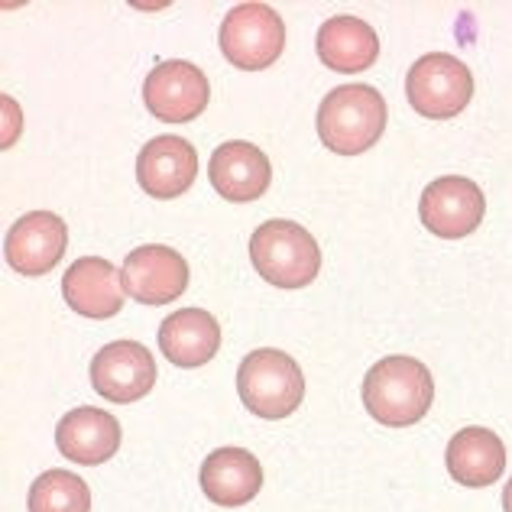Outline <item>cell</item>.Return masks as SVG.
Masks as SVG:
<instances>
[{
  "label": "cell",
  "instance_id": "cell-13",
  "mask_svg": "<svg viewBox=\"0 0 512 512\" xmlns=\"http://www.w3.org/2000/svg\"><path fill=\"white\" fill-rule=\"evenodd\" d=\"M62 295L85 318H114L124 308V279L104 256H82L62 276Z\"/></svg>",
  "mask_w": 512,
  "mask_h": 512
},
{
  "label": "cell",
  "instance_id": "cell-19",
  "mask_svg": "<svg viewBox=\"0 0 512 512\" xmlns=\"http://www.w3.org/2000/svg\"><path fill=\"white\" fill-rule=\"evenodd\" d=\"M318 59L331 72L357 75L380 59V36L360 17H331L318 30Z\"/></svg>",
  "mask_w": 512,
  "mask_h": 512
},
{
  "label": "cell",
  "instance_id": "cell-21",
  "mask_svg": "<svg viewBox=\"0 0 512 512\" xmlns=\"http://www.w3.org/2000/svg\"><path fill=\"white\" fill-rule=\"evenodd\" d=\"M503 509H506V512H512V477H509L506 490H503Z\"/></svg>",
  "mask_w": 512,
  "mask_h": 512
},
{
  "label": "cell",
  "instance_id": "cell-5",
  "mask_svg": "<svg viewBox=\"0 0 512 512\" xmlns=\"http://www.w3.org/2000/svg\"><path fill=\"white\" fill-rule=\"evenodd\" d=\"M406 98L428 120H451L474 98V75L451 52H428L409 69Z\"/></svg>",
  "mask_w": 512,
  "mask_h": 512
},
{
  "label": "cell",
  "instance_id": "cell-18",
  "mask_svg": "<svg viewBox=\"0 0 512 512\" xmlns=\"http://www.w3.org/2000/svg\"><path fill=\"white\" fill-rule=\"evenodd\" d=\"M444 461H448V474L461 487H490L506 470V444L496 431L470 425L448 441Z\"/></svg>",
  "mask_w": 512,
  "mask_h": 512
},
{
  "label": "cell",
  "instance_id": "cell-12",
  "mask_svg": "<svg viewBox=\"0 0 512 512\" xmlns=\"http://www.w3.org/2000/svg\"><path fill=\"white\" fill-rule=\"evenodd\" d=\"M195 175H198L195 146L175 137V133L153 137L137 156V182L146 195L159 201L185 195L195 185Z\"/></svg>",
  "mask_w": 512,
  "mask_h": 512
},
{
  "label": "cell",
  "instance_id": "cell-2",
  "mask_svg": "<svg viewBox=\"0 0 512 512\" xmlns=\"http://www.w3.org/2000/svg\"><path fill=\"white\" fill-rule=\"evenodd\" d=\"M383 130L386 101L370 85H341L318 107V137L331 153H367L383 137Z\"/></svg>",
  "mask_w": 512,
  "mask_h": 512
},
{
  "label": "cell",
  "instance_id": "cell-6",
  "mask_svg": "<svg viewBox=\"0 0 512 512\" xmlns=\"http://www.w3.org/2000/svg\"><path fill=\"white\" fill-rule=\"evenodd\" d=\"M286 49V23L269 4H237L221 23L224 59L244 72L269 69Z\"/></svg>",
  "mask_w": 512,
  "mask_h": 512
},
{
  "label": "cell",
  "instance_id": "cell-3",
  "mask_svg": "<svg viewBox=\"0 0 512 512\" xmlns=\"http://www.w3.org/2000/svg\"><path fill=\"white\" fill-rule=\"evenodd\" d=\"M253 269L279 289H305L321 269V250L302 224L273 218L250 237Z\"/></svg>",
  "mask_w": 512,
  "mask_h": 512
},
{
  "label": "cell",
  "instance_id": "cell-1",
  "mask_svg": "<svg viewBox=\"0 0 512 512\" xmlns=\"http://www.w3.org/2000/svg\"><path fill=\"white\" fill-rule=\"evenodd\" d=\"M363 409L386 428H406L422 422L435 402L431 370L415 357H383L363 376Z\"/></svg>",
  "mask_w": 512,
  "mask_h": 512
},
{
  "label": "cell",
  "instance_id": "cell-15",
  "mask_svg": "<svg viewBox=\"0 0 512 512\" xmlns=\"http://www.w3.org/2000/svg\"><path fill=\"white\" fill-rule=\"evenodd\" d=\"M201 493L214 506H247L263 487V467L247 448H218L201 461Z\"/></svg>",
  "mask_w": 512,
  "mask_h": 512
},
{
  "label": "cell",
  "instance_id": "cell-14",
  "mask_svg": "<svg viewBox=\"0 0 512 512\" xmlns=\"http://www.w3.org/2000/svg\"><path fill=\"white\" fill-rule=\"evenodd\" d=\"M208 179L214 192L227 201H256L266 195L269 182H273V166H269L260 146L247 140H231L211 153Z\"/></svg>",
  "mask_w": 512,
  "mask_h": 512
},
{
  "label": "cell",
  "instance_id": "cell-10",
  "mask_svg": "<svg viewBox=\"0 0 512 512\" xmlns=\"http://www.w3.org/2000/svg\"><path fill=\"white\" fill-rule=\"evenodd\" d=\"M124 292L140 305H169L188 289V263L163 244L137 247L120 269Z\"/></svg>",
  "mask_w": 512,
  "mask_h": 512
},
{
  "label": "cell",
  "instance_id": "cell-16",
  "mask_svg": "<svg viewBox=\"0 0 512 512\" xmlns=\"http://www.w3.org/2000/svg\"><path fill=\"white\" fill-rule=\"evenodd\" d=\"M56 444L69 461L98 467L120 451V422L104 409L78 406L69 415H62L56 428Z\"/></svg>",
  "mask_w": 512,
  "mask_h": 512
},
{
  "label": "cell",
  "instance_id": "cell-9",
  "mask_svg": "<svg viewBox=\"0 0 512 512\" xmlns=\"http://www.w3.org/2000/svg\"><path fill=\"white\" fill-rule=\"evenodd\" d=\"M91 386L117 406L143 399L156 386V360L140 341H114L91 360Z\"/></svg>",
  "mask_w": 512,
  "mask_h": 512
},
{
  "label": "cell",
  "instance_id": "cell-8",
  "mask_svg": "<svg viewBox=\"0 0 512 512\" xmlns=\"http://www.w3.org/2000/svg\"><path fill=\"white\" fill-rule=\"evenodd\" d=\"M483 214H487V198H483L480 185L464 175H441L425 188L419 201L422 224L444 240L474 234L483 224Z\"/></svg>",
  "mask_w": 512,
  "mask_h": 512
},
{
  "label": "cell",
  "instance_id": "cell-20",
  "mask_svg": "<svg viewBox=\"0 0 512 512\" xmlns=\"http://www.w3.org/2000/svg\"><path fill=\"white\" fill-rule=\"evenodd\" d=\"M30 512H91V490L72 470H46L39 474L26 496Z\"/></svg>",
  "mask_w": 512,
  "mask_h": 512
},
{
  "label": "cell",
  "instance_id": "cell-17",
  "mask_svg": "<svg viewBox=\"0 0 512 512\" xmlns=\"http://www.w3.org/2000/svg\"><path fill=\"white\" fill-rule=\"evenodd\" d=\"M221 325L205 308H179L159 325V350L175 367L195 370L218 354Z\"/></svg>",
  "mask_w": 512,
  "mask_h": 512
},
{
  "label": "cell",
  "instance_id": "cell-4",
  "mask_svg": "<svg viewBox=\"0 0 512 512\" xmlns=\"http://www.w3.org/2000/svg\"><path fill=\"white\" fill-rule=\"evenodd\" d=\"M237 393L240 402L260 419H286L305 399V373L289 354L260 347L240 363Z\"/></svg>",
  "mask_w": 512,
  "mask_h": 512
},
{
  "label": "cell",
  "instance_id": "cell-7",
  "mask_svg": "<svg viewBox=\"0 0 512 512\" xmlns=\"http://www.w3.org/2000/svg\"><path fill=\"white\" fill-rule=\"evenodd\" d=\"M211 85L205 72L192 62L169 59L159 62L143 82V101L150 114L163 124H188L208 107Z\"/></svg>",
  "mask_w": 512,
  "mask_h": 512
},
{
  "label": "cell",
  "instance_id": "cell-11",
  "mask_svg": "<svg viewBox=\"0 0 512 512\" xmlns=\"http://www.w3.org/2000/svg\"><path fill=\"white\" fill-rule=\"evenodd\" d=\"M65 247H69V227L52 211H30L23 214L7 231V263L17 269L20 276H46L56 266Z\"/></svg>",
  "mask_w": 512,
  "mask_h": 512
}]
</instances>
